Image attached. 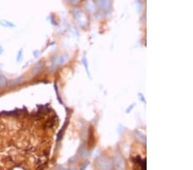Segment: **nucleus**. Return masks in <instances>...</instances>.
Masks as SVG:
<instances>
[{
    "label": "nucleus",
    "instance_id": "nucleus-1",
    "mask_svg": "<svg viewBox=\"0 0 193 170\" xmlns=\"http://www.w3.org/2000/svg\"><path fill=\"white\" fill-rule=\"evenodd\" d=\"M112 162L108 158H100L97 161V166L101 170H109L112 168Z\"/></svg>",
    "mask_w": 193,
    "mask_h": 170
},
{
    "label": "nucleus",
    "instance_id": "nucleus-2",
    "mask_svg": "<svg viewBox=\"0 0 193 170\" xmlns=\"http://www.w3.org/2000/svg\"><path fill=\"white\" fill-rule=\"evenodd\" d=\"M75 15H76V18L77 22H78L81 25L84 26V25L87 24V22H88L87 16H86V15H85L83 11H81L80 10H76V13H75Z\"/></svg>",
    "mask_w": 193,
    "mask_h": 170
},
{
    "label": "nucleus",
    "instance_id": "nucleus-3",
    "mask_svg": "<svg viewBox=\"0 0 193 170\" xmlns=\"http://www.w3.org/2000/svg\"><path fill=\"white\" fill-rule=\"evenodd\" d=\"M113 165L115 170H124L125 169V162L122 157H115Z\"/></svg>",
    "mask_w": 193,
    "mask_h": 170
},
{
    "label": "nucleus",
    "instance_id": "nucleus-4",
    "mask_svg": "<svg viewBox=\"0 0 193 170\" xmlns=\"http://www.w3.org/2000/svg\"><path fill=\"white\" fill-rule=\"evenodd\" d=\"M0 25L5 28H13L15 27V24H13L12 22L6 21V20H0Z\"/></svg>",
    "mask_w": 193,
    "mask_h": 170
},
{
    "label": "nucleus",
    "instance_id": "nucleus-5",
    "mask_svg": "<svg viewBox=\"0 0 193 170\" xmlns=\"http://www.w3.org/2000/svg\"><path fill=\"white\" fill-rule=\"evenodd\" d=\"M68 56L67 55H63V56H60V57H58L55 59V64H63L64 62L66 61Z\"/></svg>",
    "mask_w": 193,
    "mask_h": 170
},
{
    "label": "nucleus",
    "instance_id": "nucleus-6",
    "mask_svg": "<svg viewBox=\"0 0 193 170\" xmlns=\"http://www.w3.org/2000/svg\"><path fill=\"white\" fill-rule=\"evenodd\" d=\"M41 68H42V63H41V62H39V63H38L37 64H35L34 67L33 68V74H34V75L37 74V73L41 71Z\"/></svg>",
    "mask_w": 193,
    "mask_h": 170
},
{
    "label": "nucleus",
    "instance_id": "nucleus-7",
    "mask_svg": "<svg viewBox=\"0 0 193 170\" xmlns=\"http://www.w3.org/2000/svg\"><path fill=\"white\" fill-rule=\"evenodd\" d=\"M8 81L3 75H0V88H3L7 85Z\"/></svg>",
    "mask_w": 193,
    "mask_h": 170
},
{
    "label": "nucleus",
    "instance_id": "nucleus-8",
    "mask_svg": "<svg viewBox=\"0 0 193 170\" xmlns=\"http://www.w3.org/2000/svg\"><path fill=\"white\" fill-rule=\"evenodd\" d=\"M23 80H24V78L22 77H17V78H15V79L11 81V84H12V85H17V84H19V83H22L23 82Z\"/></svg>",
    "mask_w": 193,
    "mask_h": 170
},
{
    "label": "nucleus",
    "instance_id": "nucleus-9",
    "mask_svg": "<svg viewBox=\"0 0 193 170\" xmlns=\"http://www.w3.org/2000/svg\"><path fill=\"white\" fill-rule=\"evenodd\" d=\"M54 120L53 119H51V120H49L46 123H45V126L46 127H48V128H51V127H52L53 125H54Z\"/></svg>",
    "mask_w": 193,
    "mask_h": 170
},
{
    "label": "nucleus",
    "instance_id": "nucleus-10",
    "mask_svg": "<svg viewBox=\"0 0 193 170\" xmlns=\"http://www.w3.org/2000/svg\"><path fill=\"white\" fill-rule=\"evenodd\" d=\"M99 4H100L101 7L106 8V7H108V6H109L110 3L107 2V1H100V2H99Z\"/></svg>",
    "mask_w": 193,
    "mask_h": 170
},
{
    "label": "nucleus",
    "instance_id": "nucleus-11",
    "mask_svg": "<svg viewBox=\"0 0 193 170\" xmlns=\"http://www.w3.org/2000/svg\"><path fill=\"white\" fill-rule=\"evenodd\" d=\"M66 124H64V125L63 126V128L60 130V132H59V134H58V141H59L60 139H61V138H62V134H63V132H64V129H65V127H66Z\"/></svg>",
    "mask_w": 193,
    "mask_h": 170
},
{
    "label": "nucleus",
    "instance_id": "nucleus-12",
    "mask_svg": "<svg viewBox=\"0 0 193 170\" xmlns=\"http://www.w3.org/2000/svg\"><path fill=\"white\" fill-rule=\"evenodd\" d=\"M87 7H88V9H89L90 10H94V3H92V2H89V3H87Z\"/></svg>",
    "mask_w": 193,
    "mask_h": 170
},
{
    "label": "nucleus",
    "instance_id": "nucleus-13",
    "mask_svg": "<svg viewBox=\"0 0 193 170\" xmlns=\"http://www.w3.org/2000/svg\"><path fill=\"white\" fill-rule=\"evenodd\" d=\"M83 64H84V66H85V68H86V71H87L88 74L89 75V70H88V64H87V59H86V57H85V56H84V57H83Z\"/></svg>",
    "mask_w": 193,
    "mask_h": 170
},
{
    "label": "nucleus",
    "instance_id": "nucleus-14",
    "mask_svg": "<svg viewBox=\"0 0 193 170\" xmlns=\"http://www.w3.org/2000/svg\"><path fill=\"white\" fill-rule=\"evenodd\" d=\"M22 50H20V51H19V52H18L17 58H16V60H17V61L21 60V59H22Z\"/></svg>",
    "mask_w": 193,
    "mask_h": 170
},
{
    "label": "nucleus",
    "instance_id": "nucleus-15",
    "mask_svg": "<svg viewBox=\"0 0 193 170\" xmlns=\"http://www.w3.org/2000/svg\"><path fill=\"white\" fill-rule=\"evenodd\" d=\"M3 52V50H2V46H0V54H2Z\"/></svg>",
    "mask_w": 193,
    "mask_h": 170
},
{
    "label": "nucleus",
    "instance_id": "nucleus-16",
    "mask_svg": "<svg viewBox=\"0 0 193 170\" xmlns=\"http://www.w3.org/2000/svg\"><path fill=\"white\" fill-rule=\"evenodd\" d=\"M70 170H76V169H70Z\"/></svg>",
    "mask_w": 193,
    "mask_h": 170
}]
</instances>
